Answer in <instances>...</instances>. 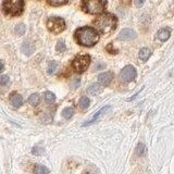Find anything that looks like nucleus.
Masks as SVG:
<instances>
[{"instance_id":"nucleus-28","label":"nucleus","mask_w":174,"mask_h":174,"mask_svg":"<svg viewBox=\"0 0 174 174\" xmlns=\"http://www.w3.org/2000/svg\"><path fill=\"white\" fill-rule=\"evenodd\" d=\"M107 50H108L110 54H116V50H114V48H112V44L107 46Z\"/></svg>"},{"instance_id":"nucleus-13","label":"nucleus","mask_w":174,"mask_h":174,"mask_svg":"<svg viewBox=\"0 0 174 174\" xmlns=\"http://www.w3.org/2000/svg\"><path fill=\"white\" fill-rule=\"evenodd\" d=\"M22 101H23V98L21 95H19L18 93H13L12 95H11L10 97V102L12 106L14 107H20L22 105Z\"/></svg>"},{"instance_id":"nucleus-24","label":"nucleus","mask_w":174,"mask_h":174,"mask_svg":"<svg viewBox=\"0 0 174 174\" xmlns=\"http://www.w3.org/2000/svg\"><path fill=\"white\" fill-rule=\"evenodd\" d=\"M25 29H26V27H25V25L23 24V23H21V24H19V25H17L15 26V33L18 34V35H24V33H25Z\"/></svg>"},{"instance_id":"nucleus-2","label":"nucleus","mask_w":174,"mask_h":174,"mask_svg":"<svg viewBox=\"0 0 174 174\" xmlns=\"http://www.w3.org/2000/svg\"><path fill=\"white\" fill-rule=\"evenodd\" d=\"M118 24V20L114 15L110 14V13H105L98 17L97 19L94 21L96 29L99 31L102 34H109L116 27Z\"/></svg>"},{"instance_id":"nucleus-30","label":"nucleus","mask_w":174,"mask_h":174,"mask_svg":"<svg viewBox=\"0 0 174 174\" xmlns=\"http://www.w3.org/2000/svg\"><path fill=\"white\" fill-rule=\"evenodd\" d=\"M82 174H96V172H93L91 170H89V169H86L85 171H84Z\"/></svg>"},{"instance_id":"nucleus-16","label":"nucleus","mask_w":174,"mask_h":174,"mask_svg":"<svg viewBox=\"0 0 174 174\" xmlns=\"http://www.w3.org/2000/svg\"><path fill=\"white\" fill-rule=\"evenodd\" d=\"M34 173L35 174H49V170L48 168L42 166V164H36L34 166Z\"/></svg>"},{"instance_id":"nucleus-17","label":"nucleus","mask_w":174,"mask_h":174,"mask_svg":"<svg viewBox=\"0 0 174 174\" xmlns=\"http://www.w3.org/2000/svg\"><path fill=\"white\" fill-rule=\"evenodd\" d=\"M73 113H74V110H73L72 107H66L62 110V116L66 120H69L70 118H72Z\"/></svg>"},{"instance_id":"nucleus-26","label":"nucleus","mask_w":174,"mask_h":174,"mask_svg":"<svg viewBox=\"0 0 174 174\" xmlns=\"http://www.w3.org/2000/svg\"><path fill=\"white\" fill-rule=\"evenodd\" d=\"M32 152L36 156H40V155H43V152H44V148L38 147V146H35V147L32 149Z\"/></svg>"},{"instance_id":"nucleus-4","label":"nucleus","mask_w":174,"mask_h":174,"mask_svg":"<svg viewBox=\"0 0 174 174\" xmlns=\"http://www.w3.org/2000/svg\"><path fill=\"white\" fill-rule=\"evenodd\" d=\"M107 2L101 1V0H90V1H83L82 2V8L86 12L90 14H97L104 11Z\"/></svg>"},{"instance_id":"nucleus-12","label":"nucleus","mask_w":174,"mask_h":174,"mask_svg":"<svg viewBox=\"0 0 174 174\" xmlns=\"http://www.w3.org/2000/svg\"><path fill=\"white\" fill-rule=\"evenodd\" d=\"M170 29L169 28H160L157 33V37L159 38L161 42H166L170 38Z\"/></svg>"},{"instance_id":"nucleus-8","label":"nucleus","mask_w":174,"mask_h":174,"mask_svg":"<svg viewBox=\"0 0 174 174\" xmlns=\"http://www.w3.org/2000/svg\"><path fill=\"white\" fill-rule=\"evenodd\" d=\"M135 37H136V33L133 29H130V28L122 29L118 36V38L120 40H130V39H134Z\"/></svg>"},{"instance_id":"nucleus-7","label":"nucleus","mask_w":174,"mask_h":174,"mask_svg":"<svg viewBox=\"0 0 174 174\" xmlns=\"http://www.w3.org/2000/svg\"><path fill=\"white\" fill-rule=\"evenodd\" d=\"M136 77V70L133 65H126L122 69L120 73V79L122 82H130Z\"/></svg>"},{"instance_id":"nucleus-27","label":"nucleus","mask_w":174,"mask_h":174,"mask_svg":"<svg viewBox=\"0 0 174 174\" xmlns=\"http://www.w3.org/2000/svg\"><path fill=\"white\" fill-rule=\"evenodd\" d=\"M7 84H9V77L7 75H1V77H0V85L4 86Z\"/></svg>"},{"instance_id":"nucleus-22","label":"nucleus","mask_w":174,"mask_h":174,"mask_svg":"<svg viewBox=\"0 0 174 174\" xmlns=\"http://www.w3.org/2000/svg\"><path fill=\"white\" fill-rule=\"evenodd\" d=\"M48 3L50 6H54V7H59V6H63V4L68 3V0H49Z\"/></svg>"},{"instance_id":"nucleus-10","label":"nucleus","mask_w":174,"mask_h":174,"mask_svg":"<svg viewBox=\"0 0 174 174\" xmlns=\"http://www.w3.org/2000/svg\"><path fill=\"white\" fill-rule=\"evenodd\" d=\"M110 109H111V107H110V106H106V107H104V108H101V109L99 110V111L97 112V113L95 114V115H94V118L91 119V120L89 121V122L84 123V124H83V126H87V125H90V124H93V123H95L96 121H98V119H99L100 116L102 115V114H104V113H106L107 111H109Z\"/></svg>"},{"instance_id":"nucleus-25","label":"nucleus","mask_w":174,"mask_h":174,"mask_svg":"<svg viewBox=\"0 0 174 174\" xmlns=\"http://www.w3.org/2000/svg\"><path fill=\"white\" fill-rule=\"evenodd\" d=\"M66 49V47H65V44L63 40H60V42H58V44H57V46H56V50L58 52H63L64 50Z\"/></svg>"},{"instance_id":"nucleus-31","label":"nucleus","mask_w":174,"mask_h":174,"mask_svg":"<svg viewBox=\"0 0 174 174\" xmlns=\"http://www.w3.org/2000/svg\"><path fill=\"white\" fill-rule=\"evenodd\" d=\"M143 3H144L143 1H135V4H136V6H141Z\"/></svg>"},{"instance_id":"nucleus-3","label":"nucleus","mask_w":174,"mask_h":174,"mask_svg":"<svg viewBox=\"0 0 174 174\" xmlns=\"http://www.w3.org/2000/svg\"><path fill=\"white\" fill-rule=\"evenodd\" d=\"M1 8L4 14L10 15V17H17L23 12L24 1L23 0H6L2 2Z\"/></svg>"},{"instance_id":"nucleus-11","label":"nucleus","mask_w":174,"mask_h":174,"mask_svg":"<svg viewBox=\"0 0 174 174\" xmlns=\"http://www.w3.org/2000/svg\"><path fill=\"white\" fill-rule=\"evenodd\" d=\"M101 91H102V87L98 83L91 84V85L86 89V93L90 96H96V95H98V94L101 93Z\"/></svg>"},{"instance_id":"nucleus-15","label":"nucleus","mask_w":174,"mask_h":174,"mask_svg":"<svg viewBox=\"0 0 174 174\" xmlns=\"http://www.w3.org/2000/svg\"><path fill=\"white\" fill-rule=\"evenodd\" d=\"M21 50H22V52H24L25 54L29 56V54H33V51H34L33 44H31V43H24V44H23V46H22V48H21Z\"/></svg>"},{"instance_id":"nucleus-6","label":"nucleus","mask_w":174,"mask_h":174,"mask_svg":"<svg viewBox=\"0 0 174 174\" xmlns=\"http://www.w3.org/2000/svg\"><path fill=\"white\" fill-rule=\"evenodd\" d=\"M89 63H90V57L88 54H82V56H79L73 60V69H74L76 72L79 73H83L85 72L88 68Z\"/></svg>"},{"instance_id":"nucleus-19","label":"nucleus","mask_w":174,"mask_h":174,"mask_svg":"<svg viewBox=\"0 0 174 174\" xmlns=\"http://www.w3.org/2000/svg\"><path fill=\"white\" fill-rule=\"evenodd\" d=\"M39 102V96L37 94H33V95L29 96L28 98V104L32 105V106H36Z\"/></svg>"},{"instance_id":"nucleus-18","label":"nucleus","mask_w":174,"mask_h":174,"mask_svg":"<svg viewBox=\"0 0 174 174\" xmlns=\"http://www.w3.org/2000/svg\"><path fill=\"white\" fill-rule=\"evenodd\" d=\"M58 62L57 61H50L49 63H48V68H47V70H48V73L49 74H52V73H54L56 72V70H57V68H58Z\"/></svg>"},{"instance_id":"nucleus-29","label":"nucleus","mask_w":174,"mask_h":174,"mask_svg":"<svg viewBox=\"0 0 174 174\" xmlns=\"http://www.w3.org/2000/svg\"><path fill=\"white\" fill-rule=\"evenodd\" d=\"M102 68H105V64H104V63H101V62H98L97 64L94 66V69H95V70H100V69H102Z\"/></svg>"},{"instance_id":"nucleus-20","label":"nucleus","mask_w":174,"mask_h":174,"mask_svg":"<svg viewBox=\"0 0 174 174\" xmlns=\"http://www.w3.org/2000/svg\"><path fill=\"white\" fill-rule=\"evenodd\" d=\"M45 100L47 104H52V102L56 100V96H54V94H52L51 91H47V93L45 94Z\"/></svg>"},{"instance_id":"nucleus-5","label":"nucleus","mask_w":174,"mask_h":174,"mask_svg":"<svg viewBox=\"0 0 174 174\" xmlns=\"http://www.w3.org/2000/svg\"><path fill=\"white\" fill-rule=\"evenodd\" d=\"M47 27L50 32L54 34H60L65 29V22L63 19L58 17L49 18L47 21Z\"/></svg>"},{"instance_id":"nucleus-1","label":"nucleus","mask_w":174,"mask_h":174,"mask_svg":"<svg viewBox=\"0 0 174 174\" xmlns=\"http://www.w3.org/2000/svg\"><path fill=\"white\" fill-rule=\"evenodd\" d=\"M75 38H76L77 43L79 45L90 47L99 40V35H98L97 31L95 28L89 26H84L75 32Z\"/></svg>"},{"instance_id":"nucleus-14","label":"nucleus","mask_w":174,"mask_h":174,"mask_svg":"<svg viewBox=\"0 0 174 174\" xmlns=\"http://www.w3.org/2000/svg\"><path fill=\"white\" fill-rule=\"evenodd\" d=\"M150 54H151V51H150V49H148V48H141V49L139 50V59H141V61H147L148 59H149Z\"/></svg>"},{"instance_id":"nucleus-21","label":"nucleus","mask_w":174,"mask_h":174,"mask_svg":"<svg viewBox=\"0 0 174 174\" xmlns=\"http://www.w3.org/2000/svg\"><path fill=\"white\" fill-rule=\"evenodd\" d=\"M89 99L87 97H85V96H83V97H81V99H79V107H81L82 109H86V108H88V106H89Z\"/></svg>"},{"instance_id":"nucleus-32","label":"nucleus","mask_w":174,"mask_h":174,"mask_svg":"<svg viewBox=\"0 0 174 174\" xmlns=\"http://www.w3.org/2000/svg\"><path fill=\"white\" fill-rule=\"evenodd\" d=\"M3 70H4V65H3V62H1V70H0V71L2 72Z\"/></svg>"},{"instance_id":"nucleus-23","label":"nucleus","mask_w":174,"mask_h":174,"mask_svg":"<svg viewBox=\"0 0 174 174\" xmlns=\"http://www.w3.org/2000/svg\"><path fill=\"white\" fill-rule=\"evenodd\" d=\"M146 152V146L144 145L143 143H139L138 145H137V148H136V153L138 156H144Z\"/></svg>"},{"instance_id":"nucleus-9","label":"nucleus","mask_w":174,"mask_h":174,"mask_svg":"<svg viewBox=\"0 0 174 174\" xmlns=\"http://www.w3.org/2000/svg\"><path fill=\"white\" fill-rule=\"evenodd\" d=\"M112 79H113V73L112 72H105V73H101V74L98 76V79H99V82L102 84L104 86H108L110 83H111Z\"/></svg>"}]
</instances>
